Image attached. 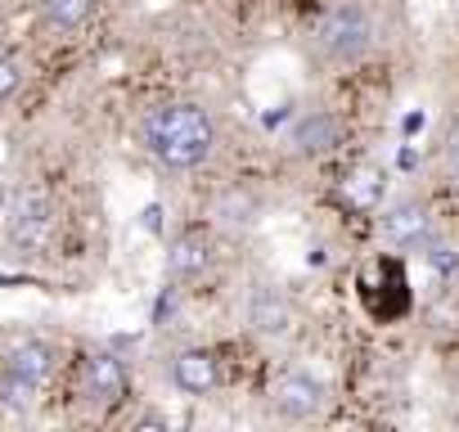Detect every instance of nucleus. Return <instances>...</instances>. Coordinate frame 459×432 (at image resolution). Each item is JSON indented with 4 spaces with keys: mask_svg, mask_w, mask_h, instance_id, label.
I'll return each instance as SVG.
<instances>
[{
    "mask_svg": "<svg viewBox=\"0 0 459 432\" xmlns=\"http://www.w3.org/2000/svg\"><path fill=\"white\" fill-rule=\"evenodd\" d=\"M144 144L162 167H198L216 149V122L198 104H158L144 117Z\"/></svg>",
    "mask_w": 459,
    "mask_h": 432,
    "instance_id": "1",
    "label": "nucleus"
},
{
    "mask_svg": "<svg viewBox=\"0 0 459 432\" xmlns=\"http://www.w3.org/2000/svg\"><path fill=\"white\" fill-rule=\"evenodd\" d=\"M316 46H320V55H329L338 64L360 59L374 46V14L360 5V0H342V5H333V10L320 14Z\"/></svg>",
    "mask_w": 459,
    "mask_h": 432,
    "instance_id": "2",
    "label": "nucleus"
},
{
    "mask_svg": "<svg viewBox=\"0 0 459 432\" xmlns=\"http://www.w3.org/2000/svg\"><path fill=\"white\" fill-rule=\"evenodd\" d=\"M55 235V203L46 189H19L10 207V244L14 248H46Z\"/></svg>",
    "mask_w": 459,
    "mask_h": 432,
    "instance_id": "3",
    "label": "nucleus"
},
{
    "mask_svg": "<svg viewBox=\"0 0 459 432\" xmlns=\"http://www.w3.org/2000/svg\"><path fill=\"white\" fill-rule=\"evenodd\" d=\"M271 396H275V410H280L284 419H293V423L316 419V414L325 410V401H329L325 383H320V378H311L307 369H289V374H280Z\"/></svg>",
    "mask_w": 459,
    "mask_h": 432,
    "instance_id": "4",
    "label": "nucleus"
},
{
    "mask_svg": "<svg viewBox=\"0 0 459 432\" xmlns=\"http://www.w3.org/2000/svg\"><path fill=\"white\" fill-rule=\"evenodd\" d=\"M82 387L91 401L117 405L126 396V365L108 351H91V356H82Z\"/></svg>",
    "mask_w": 459,
    "mask_h": 432,
    "instance_id": "5",
    "label": "nucleus"
},
{
    "mask_svg": "<svg viewBox=\"0 0 459 432\" xmlns=\"http://www.w3.org/2000/svg\"><path fill=\"white\" fill-rule=\"evenodd\" d=\"M383 235L396 244V248H419L432 239V216L419 198H401L396 207L383 212Z\"/></svg>",
    "mask_w": 459,
    "mask_h": 432,
    "instance_id": "6",
    "label": "nucleus"
},
{
    "mask_svg": "<svg viewBox=\"0 0 459 432\" xmlns=\"http://www.w3.org/2000/svg\"><path fill=\"white\" fill-rule=\"evenodd\" d=\"M342 135H347L342 117H333V113H307V117H298V126H293V149L316 158V153L338 149Z\"/></svg>",
    "mask_w": 459,
    "mask_h": 432,
    "instance_id": "7",
    "label": "nucleus"
},
{
    "mask_svg": "<svg viewBox=\"0 0 459 432\" xmlns=\"http://www.w3.org/2000/svg\"><path fill=\"white\" fill-rule=\"evenodd\" d=\"M171 378H176L180 392L203 396V392H212V387L221 383V369H216V356H212V351L189 347V351H180V356L171 360Z\"/></svg>",
    "mask_w": 459,
    "mask_h": 432,
    "instance_id": "8",
    "label": "nucleus"
},
{
    "mask_svg": "<svg viewBox=\"0 0 459 432\" xmlns=\"http://www.w3.org/2000/svg\"><path fill=\"white\" fill-rule=\"evenodd\" d=\"M383 194H387V171L374 167V162L351 167L347 180H342V198H347L356 212H374V207L383 203Z\"/></svg>",
    "mask_w": 459,
    "mask_h": 432,
    "instance_id": "9",
    "label": "nucleus"
},
{
    "mask_svg": "<svg viewBox=\"0 0 459 432\" xmlns=\"http://www.w3.org/2000/svg\"><path fill=\"white\" fill-rule=\"evenodd\" d=\"M5 369H14V374H23L28 383H46L50 374H55V351L46 347V342H14L10 351H5Z\"/></svg>",
    "mask_w": 459,
    "mask_h": 432,
    "instance_id": "10",
    "label": "nucleus"
},
{
    "mask_svg": "<svg viewBox=\"0 0 459 432\" xmlns=\"http://www.w3.org/2000/svg\"><path fill=\"white\" fill-rule=\"evenodd\" d=\"M207 262H212V244H207V235H198V230H189V235H180L171 248H167V266H171V275H203L207 271Z\"/></svg>",
    "mask_w": 459,
    "mask_h": 432,
    "instance_id": "11",
    "label": "nucleus"
},
{
    "mask_svg": "<svg viewBox=\"0 0 459 432\" xmlns=\"http://www.w3.org/2000/svg\"><path fill=\"white\" fill-rule=\"evenodd\" d=\"M248 320H253V329H262V333H284L289 320H293V307H289L275 289H257V293H253V307H248Z\"/></svg>",
    "mask_w": 459,
    "mask_h": 432,
    "instance_id": "12",
    "label": "nucleus"
},
{
    "mask_svg": "<svg viewBox=\"0 0 459 432\" xmlns=\"http://www.w3.org/2000/svg\"><path fill=\"white\" fill-rule=\"evenodd\" d=\"M95 0H41V23L55 32H73L91 19Z\"/></svg>",
    "mask_w": 459,
    "mask_h": 432,
    "instance_id": "13",
    "label": "nucleus"
},
{
    "mask_svg": "<svg viewBox=\"0 0 459 432\" xmlns=\"http://www.w3.org/2000/svg\"><path fill=\"white\" fill-rule=\"evenodd\" d=\"M32 392H37V383H28L23 374H14V369L0 374V396H5V405L28 410V405H32Z\"/></svg>",
    "mask_w": 459,
    "mask_h": 432,
    "instance_id": "14",
    "label": "nucleus"
},
{
    "mask_svg": "<svg viewBox=\"0 0 459 432\" xmlns=\"http://www.w3.org/2000/svg\"><path fill=\"white\" fill-rule=\"evenodd\" d=\"M14 91H19V68H14V59L0 55V99H10Z\"/></svg>",
    "mask_w": 459,
    "mask_h": 432,
    "instance_id": "15",
    "label": "nucleus"
},
{
    "mask_svg": "<svg viewBox=\"0 0 459 432\" xmlns=\"http://www.w3.org/2000/svg\"><path fill=\"white\" fill-rule=\"evenodd\" d=\"M446 149H450V158L459 162V122H455V126L446 131Z\"/></svg>",
    "mask_w": 459,
    "mask_h": 432,
    "instance_id": "16",
    "label": "nucleus"
},
{
    "mask_svg": "<svg viewBox=\"0 0 459 432\" xmlns=\"http://www.w3.org/2000/svg\"><path fill=\"white\" fill-rule=\"evenodd\" d=\"M455 180H459V162H455Z\"/></svg>",
    "mask_w": 459,
    "mask_h": 432,
    "instance_id": "17",
    "label": "nucleus"
}]
</instances>
